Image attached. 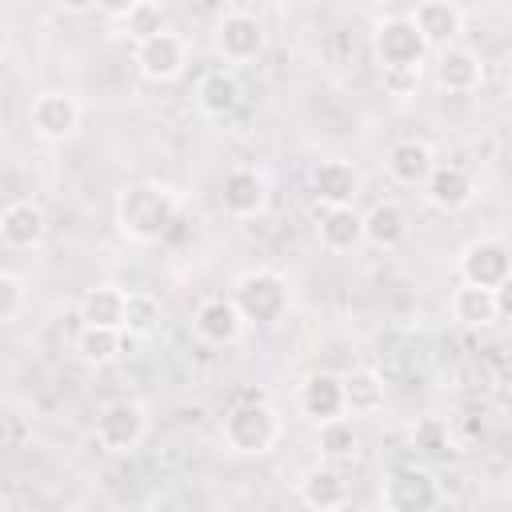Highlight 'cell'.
I'll list each match as a JSON object with an SVG mask.
<instances>
[{
  "label": "cell",
  "instance_id": "6da1fadb",
  "mask_svg": "<svg viewBox=\"0 0 512 512\" xmlns=\"http://www.w3.org/2000/svg\"><path fill=\"white\" fill-rule=\"evenodd\" d=\"M180 216V192L160 180H136L116 196V228L132 244H156Z\"/></svg>",
  "mask_w": 512,
  "mask_h": 512
},
{
  "label": "cell",
  "instance_id": "7a4b0ae2",
  "mask_svg": "<svg viewBox=\"0 0 512 512\" xmlns=\"http://www.w3.org/2000/svg\"><path fill=\"white\" fill-rule=\"evenodd\" d=\"M220 440L228 452L236 456H264L276 448L280 440V416L276 408L256 392V396H244L240 404H232L220 420Z\"/></svg>",
  "mask_w": 512,
  "mask_h": 512
},
{
  "label": "cell",
  "instance_id": "3957f363",
  "mask_svg": "<svg viewBox=\"0 0 512 512\" xmlns=\"http://www.w3.org/2000/svg\"><path fill=\"white\" fill-rule=\"evenodd\" d=\"M228 300L236 304L244 324L248 320L252 324H276L288 312V304H292V288H288V280L276 268H252V272H244L236 280Z\"/></svg>",
  "mask_w": 512,
  "mask_h": 512
},
{
  "label": "cell",
  "instance_id": "277c9868",
  "mask_svg": "<svg viewBox=\"0 0 512 512\" xmlns=\"http://www.w3.org/2000/svg\"><path fill=\"white\" fill-rule=\"evenodd\" d=\"M440 480L424 464H396L380 480V512H436Z\"/></svg>",
  "mask_w": 512,
  "mask_h": 512
},
{
  "label": "cell",
  "instance_id": "5b68a950",
  "mask_svg": "<svg viewBox=\"0 0 512 512\" xmlns=\"http://www.w3.org/2000/svg\"><path fill=\"white\" fill-rule=\"evenodd\" d=\"M372 56L380 72H420L428 60V48L408 24V16H384L372 28Z\"/></svg>",
  "mask_w": 512,
  "mask_h": 512
},
{
  "label": "cell",
  "instance_id": "8992f818",
  "mask_svg": "<svg viewBox=\"0 0 512 512\" xmlns=\"http://www.w3.org/2000/svg\"><path fill=\"white\" fill-rule=\"evenodd\" d=\"M92 436H96V444L108 456H132L144 444V436H148V412H144V404H136V400H112V404H104L96 412Z\"/></svg>",
  "mask_w": 512,
  "mask_h": 512
},
{
  "label": "cell",
  "instance_id": "52a82bcc",
  "mask_svg": "<svg viewBox=\"0 0 512 512\" xmlns=\"http://www.w3.org/2000/svg\"><path fill=\"white\" fill-rule=\"evenodd\" d=\"M264 40H268V32H264L260 16L248 12V8H228V12H220V20L212 24V44H216L220 60H228V64H248V60H256V56L264 52Z\"/></svg>",
  "mask_w": 512,
  "mask_h": 512
},
{
  "label": "cell",
  "instance_id": "ba28073f",
  "mask_svg": "<svg viewBox=\"0 0 512 512\" xmlns=\"http://www.w3.org/2000/svg\"><path fill=\"white\" fill-rule=\"evenodd\" d=\"M456 272H460V284H472V288H504L508 276H512V252L504 240L496 236H480L472 244H464L460 260H456Z\"/></svg>",
  "mask_w": 512,
  "mask_h": 512
},
{
  "label": "cell",
  "instance_id": "9c48e42d",
  "mask_svg": "<svg viewBox=\"0 0 512 512\" xmlns=\"http://www.w3.org/2000/svg\"><path fill=\"white\" fill-rule=\"evenodd\" d=\"M132 64L140 68L144 80L168 84V80L184 76V68H188V40L180 32L164 28V32H156L132 48Z\"/></svg>",
  "mask_w": 512,
  "mask_h": 512
},
{
  "label": "cell",
  "instance_id": "30bf717a",
  "mask_svg": "<svg viewBox=\"0 0 512 512\" xmlns=\"http://www.w3.org/2000/svg\"><path fill=\"white\" fill-rule=\"evenodd\" d=\"M28 124H32V132H36L40 140H48V144H64V140L76 136V128H80V104H76L72 92L48 88V92H40V96L32 100V108H28Z\"/></svg>",
  "mask_w": 512,
  "mask_h": 512
},
{
  "label": "cell",
  "instance_id": "8fae6325",
  "mask_svg": "<svg viewBox=\"0 0 512 512\" xmlns=\"http://www.w3.org/2000/svg\"><path fill=\"white\" fill-rule=\"evenodd\" d=\"M360 192H364V176L352 160L328 156L312 168V196L320 208H356Z\"/></svg>",
  "mask_w": 512,
  "mask_h": 512
},
{
  "label": "cell",
  "instance_id": "7c38bea8",
  "mask_svg": "<svg viewBox=\"0 0 512 512\" xmlns=\"http://www.w3.org/2000/svg\"><path fill=\"white\" fill-rule=\"evenodd\" d=\"M408 24L416 28V36L424 40L428 52H440V48L456 44V36L464 32V8L452 0H420L408 12Z\"/></svg>",
  "mask_w": 512,
  "mask_h": 512
},
{
  "label": "cell",
  "instance_id": "4fadbf2b",
  "mask_svg": "<svg viewBox=\"0 0 512 512\" xmlns=\"http://www.w3.org/2000/svg\"><path fill=\"white\" fill-rule=\"evenodd\" d=\"M448 312L460 328H488L508 312V284L488 292V288H472V284H456L448 296Z\"/></svg>",
  "mask_w": 512,
  "mask_h": 512
},
{
  "label": "cell",
  "instance_id": "5bb4252c",
  "mask_svg": "<svg viewBox=\"0 0 512 512\" xmlns=\"http://www.w3.org/2000/svg\"><path fill=\"white\" fill-rule=\"evenodd\" d=\"M432 72H436V84L444 92H452V96H468V92H476L484 84V60H480V52H472L464 44L440 48Z\"/></svg>",
  "mask_w": 512,
  "mask_h": 512
},
{
  "label": "cell",
  "instance_id": "9a60e30c",
  "mask_svg": "<svg viewBox=\"0 0 512 512\" xmlns=\"http://www.w3.org/2000/svg\"><path fill=\"white\" fill-rule=\"evenodd\" d=\"M192 332H196L204 344L224 348V344H236V340L244 336V316L236 312V304H232L228 296H208V300H200L196 312H192Z\"/></svg>",
  "mask_w": 512,
  "mask_h": 512
},
{
  "label": "cell",
  "instance_id": "2e32d148",
  "mask_svg": "<svg viewBox=\"0 0 512 512\" xmlns=\"http://www.w3.org/2000/svg\"><path fill=\"white\" fill-rule=\"evenodd\" d=\"M420 188H424V200L432 208H440V212H460L476 196V184L460 164H432V172H428V180Z\"/></svg>",
  "mask_w": 512,
  "mask_h": 512
},
{
  "label": "cell",
  "instance_id": "e0dca14e",
  "mask_svg": "<svg viewBox=\"0 0 512 512\" xmlns=\"http://www.w3.org/2000/svg\"><path fill=\"white\" fill-rule=\"evenodd\" d=\"M48 232V216L36 200H12L4 212H0V240L16 252H28L44 240Z\"/></svg>",
  "mask_w": 512,
  "mask_h": 512
},
{
  "label": "cell",
  "instance_id": "ac0fdd59",
  "mask_svg": "<svg viewBox=\"0 0 512 512\" xmlns=\"http://www.w3.org/2000/svg\"><path fill=\"white\" fill-rule=\"evenodd\" d=\"M220 196H224V208L232 216L252 220V216H260L268 208V180L256 168H232L224 176V192Z\"/></svg>",
  "mask_w": 512,
  "mask_h": 512
},
{
  "label": "cell",
  "instance_id": "d6986e66",
  "mask_svg": "<svg viewBox=\"0 0 512 512\" xmlns=\"http://www.w3.org/2000/svg\"><path fill=\"white\" fill-rule=\"evenodd\" d=\"M300 416H308L312 424H328L336 416H344V392H340V376L336 372H312L300 384Z\"/></svg>",
  "mask_w": 512,
  "mask_h": 512
},
{
  "label": "cell",
  "instance_id": "ffe728a7",
  "mask_svg": "<svg viewBox=\"0 0 512 512\" xmlns=\"http://www.w3.org/2000/svg\"><path fill=\"white\" fill-rule=\"evenodd\" d=\"M360 228H364V240H368L372 248L392 252V248H400V244L408 240V212H404V204H396V200H380V204H372V208L360 216Z\"/></svg>",
  "mask_w": 512,
  "mask_h": 512
},
{
  "label": "cell",
  "instance_id": "44dd1931",
  "mask_svg": "<svg viewBox=\"0 0 512 512\" xmlns=\"http://www.w3.org/2000/svg\"><path fill=\"white\" fill-rule=\"evenodd\" d=\"M340 392H344V416H376L388 400V384L376 368H352L348 376H340Z\"/></svg>",
  "mask_w": 512,
  "mask_h": 512
},
{
  "label": "cell",
  "instance_id": "7402d4cb",
  "mask_svg": "<svg viewBox=\"0 0 512 512\" xmlns=\"http://www.w3.org/2000/svg\"><path fill=\"white\" fill-rule=\"evenodd\" d=\"M316 240H320V248L332 252V256L352 252V248L364 240L360 212H356V208H320V216H316Z\"/></svg>",
  "mask_w": 512,
  "mask_h": 512
},
{
  "label": "cell",
  "instance_id": "603a6c76",
  "mask_svg": "<svg viewBox=\"0 0 512 512\" xmlns=\"http://www.w3.org/2000/svg\"><path fill=\"white\" fill-rule=\"evenodd\" d=\"M432 164H436V156H432V148H428L424 140H396V144L388 148V156H384L388 176H392L396 184H404V188L424 184L428 172H432Z\"/></svg>",
  "mask_w": 512,
  "mask_h": 512
},
{
  "label": "cell",
  "instance_id": "cb8c5ba5",
  "mask_svg": "<svg viewBox=\"0 0 512 512\" xmlns=\"http://www.w3.org/2000/svg\"><path fill=\"white\" fill-rule=\"evenodd\" d=\"M236 104H240V84H236L232 72L212 68V72L200 76V84H196V108H200L208 120H224V116H232Z\"/></svg>",
  "mask_w": 512,
  "mask_h": 512
},
{
  "label": "cell",
  "instance_id": "d4e9b609",
  "mask_svg": "<svg viewBox=\"0 0 512 512\" xmlns=\"http://www.w3.org/2000/svg\"><path fill=\"white\" fill-rule=\"evenodd\" d=\"M296 492H300V500H304L312 512H328V508H336V504L348 500V484H344V476H340L332 464L308 468V472L300 476Z\"/></svg>",
  "mask_w": 512,
  "mask_h": 512
},
{
  "label": "cell",
  "instance_id": "484cf974",
  "mask_svg": "<svg viewBox=\"0 0 512 512\" xmlns=\"http://www.w3.org/2000/svg\"><path fill=\"white\" fill-rule=\"evenodd\" d=\"M124 300L128 292L120 284H96L84 292L80 300V320L84 324H96V328H124Z\"/></svg>",
  "mask_w": 512,
  "mask_h": 512
},
{
  "label": "cell",
  "instance_id": "4316f807",
  "mask_svg": "<svg viewBox=\"0 0 512 512\" xmlns=\"http://www.w3.org/2000/svg\"><path fill=\"white\" fill-rule=\"evenodd\" d=\"M124 344H128L124 332H116V328H96V324H80V328H76V340H72L76 356H80L84 364H92V368L112 364V360L124 352Z\"/></svg>",
  "mask_w": 512,
  "mask_h": 512
},
{
  "label": "cell",
  "instance_id": "83f0119b",
  "mask_svg": "<svg viewBox=\"0 0 512 512\" xmlns=\"http://www.w3.org/2000/svg\"><path fill=\"white\" fill-rule=\"evenodd\" d=\"M316 448H320L324 464H332V468L348 464L360 452V432H356V424L348 416H336L328 424H316Z\"/></svg>",
  "mask_w": 512,
  "mask_h": 512
},
{
  "label": "cell",
  "instance_id": "f1b7e54d",
  "mask_svg": "<svg viewBox=\"0 0 512 512\" xmlns=\"http://www.w3.org/2000/svg\"><path fill=\"white\" fill-rule=\"evenodd\" d=\"M120 28H124L136 44L148 40V36H156V32H164V28H168L164 4H156V0H132V4H124V8H120Z\"/></svg>",
  "mask_w": 512,
  "mask_h": 512
},
{
  "label": "cell",
  "instance_id": "f546056e",
  "mask_svg": "<svg viewBox=\"0 0 512 512\" xmlns=\"http://www.w3.org/2000/svg\"><path fill=\"white\" fill-rule=\"evenodd\" d=\"M160 328V300L152 292H128L124 300V336L128 340H144Z\"/></svg>",
  "mask_w": 512,
  "mask_h": 512
},
{
  "label": "cell",
  "instance_id": "4dcf8cb0",
  "mask_svg": "<svg viewBox=\"0 0 512 512\" xmlns=\"http://www.w3.org/2000/svg\"><path fill=\"white\" fill-rule=\"evenodd\" d=\"M412 448L424 456H448L452 452V428L444 416H420L412 424Z\"/></svg>",
  "mask_w": 512,
  "mask_h": 512
},
{
  "label": "cell",
  "instance_id": "1f68e13d",
  "mask_svg": "<svg viewBox=\"0 0 512 512\" xmlns=\"http://www.w3.org/2000/svg\"><path fill=\"white\" fill-rule=\"evenodd\" d=\"M20 308H24V280H20L16 272L0 268V324L16 320Z\"/></svg>",
  "mask_w": 512,
  "mask_h": 512
},
{
  "label": "cell",
  "instance_id": "d6a6232c",
  "mask_svg": "<svg viewBox=\"0 0 512 512\" xmlns=\"http://www.w3.org/2000/svg\"><path fill=\"white\" fill-rule=\"evenodd\" d=\"M416 84H420V72H384V88L392 96H408L416 92Z\"/></svg>",
  "mask_w": 512,
  "mask_h": 512
},
{
  "label": "cell",
  "instance_id": "836d02e7",
  "mask_svg": "<svg viewBox=\"0 0 512 512\" xmlns=\"http://www.w3.org/2000/svg\"><path fill=\"white\" fill-rule=\"evenodd\" d=\"M328 512H372V508H364V504H352V500H344V504H336V508H328Z\"/></svg>",
  "mask_w": 512,
  "mask_h": 512
},
{
  "label": "cell",
  "instance_id": "e575fe53",
  "mask_svg": "<svg viewBox=\"0 0 512 512\" xmlns=\"http://www.w3.org/2000/svg\"><path fill=\"white\" fill-rule=\"evenodd\" d=\"M112 512H140V508H112Z\"/></svg>",
  "mask_w": 512,
  "mask_h": 512
}]
</instances>
